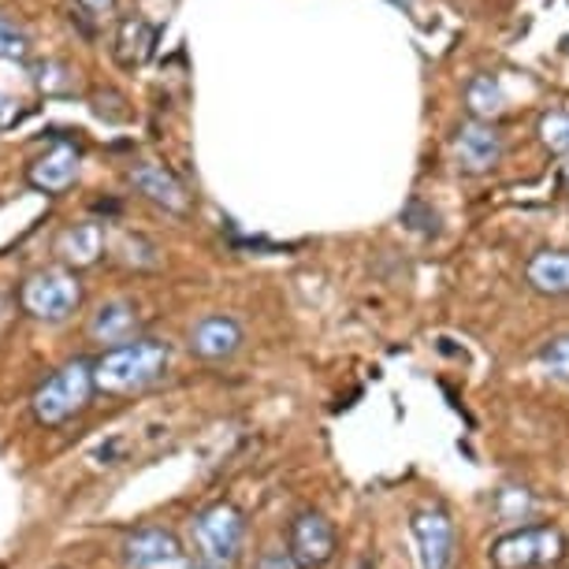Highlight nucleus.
Returning <instances> with one entry per match:
<instances>
[{
  "mask_svg": "<svg viewBox=\"0 0 569 569\" xmlns=\"http://www.w3.org/2000/svg\"><path fill=\"white\" fill-rule=\"evenodd\" d=\"M242 350V325L234 317L212 313L190 328V353L201 361H228Z\"/></svg>",
  "mask_w": 569,
  "mask_h": 569,
  "instance_id": "9b49d317",
  "label": "nucleus"
},
{
  "mask_svg": "<svg viewBox=\"0 0 569 569\" xmlns=\"http://www.w3.org/2000/svg\"><path fill=\"white\" fill-rule=\"evenodd\" d=\"M79 164H82L79 149H74L71 142H57V146H49L41 157L30 160L27 182L38 190V194H49V198L63 194V190H71L74 179H79Z\"/></svg>",
  "mask_w": 569,
  "mask_h": 569,
  "instance_id": "9d476101",
  "label": "nucleus"
},
{
  "mask_svg": "<svg viewBox=\"0 0 569 569\" xmlns=\"http://www.w3.org/2000/svg\"><path fill=\"white\" fill-rule=\"evenodd\" d=\"M194 540L209 566H217V569L234 566V558H239L242 540H246L242 513L234 510L231 502H217V507L201 510L194 518Z\"/></svg>",
  "mask_w": 569,
  "mask_h": 569,
  "instance_id": "39448f33",
  "label": "nucleus"
},
{
  "mask_svg": "<svg viewBox=\"0 0 569 569\" xmlns=\"http://www.w3.org/2000/svg\"><path fill=\"white\" fill-rule=\"evenodd\" d=\"M93 399V361L74 358L63 369H57L46 383L34 391L30 410H34L38 425L57 428L63 421H71L74 413H82Z\"/></svg>",
  "mask_w": 569,
  "mask_h": 569,
  "instance_id": "f03ea898",
  "label": "nucleus"
},
{
  "mask_svg": "<svg viewBox=\"0 0 569 569\" xmlns=\"http://www.w3.org/2000/svg\"><path fill=\"white\" fill-rule=\"evenodd\" d=\"M525 279L532 291L547 298H566L569 295V250H540L525 264Z\"/></svg>",
  "mask_w": 569,
  "mask_h": 569,
  "instance_id": "dca6fc26",
  "label": "nucleus"
},
{
  "mask_svg": "<svg viewBox=\"0 0 569 569\" xmlns=\"http://www.w3.org/2000/svg\"><path fill=\"white\" fill-rule=\"evenodd\" d=\"M496 569H551L566 558V536L555 525H525L491 543Z\"/></svg>",
  "mask_w": 569,
  "mask_h": 569,
  "instance_id": "20e7f679",
  "label": "nucleus"
},
{
  "mask_svg": "<svg viewBox=\"0 0 569 569\" xmlns=\"http://www.w3.org/2000/svg\"><path fill=\"white\" fill-rule=\"evenodd\" d=\"M104 246H109V239H104V228H101V223H93V220H86V223H71V228L60 234L57 253H60V261L68 268H90V264H98Z\"/></svg>",
  "mask_w": 569,
  "mask_h": 569,
  "instance_id": "4468645a",
  "label": "nucleus"
},
{
  "mask_svg": "<svg viewBox=\"0 0 569 569\" xmlns=\"http://www.w3.org/2000/svg\"><path fill=\"white\" fill-rule=\"evenodd\" d=\"M540 365L555 376V380L569 383V336H555L551 342H543Z\"/></svg>",
  "mask_w": 569,
  "mask_h": 569,
  "instance_id": "4be33fe9",
  "label": "nucleus"
},
{
  "mask_svg": "<svg viewBox=\"0 0 569 569\" xmlns=\"http://www.w3.org/2000/svg\"><path fill=\"white\" fill-rule=\"evenodd\" d=\"M30 79L46 98H68L74 93V68L68 60H57V57H46V60H34V68H30Z\"/></svg>",
  "mask_w": 569,
  "mask_h": 569,
  "instance_id": "a211bd4d",
  "label": "nucleus"
},
{
  "mask_svg": "<svg viewBox=\"0 0 569 569\" xmlns=\"http://www.w3.org/2000/svg\"><path fill=\"white\" fill-rule=\"evenodd\" d=\"M157 52V27L142 16H123L112 38V57L123 71H134L153 60Z\"/></svg>",
  "mask_w": 569,
  "mask_h": 569,
  "instance_id": "f8f14e48",
  "label": "nucleus"
},
{
  "mask_svg": "<svg viewBox=\"0 0 569 569\" xmlns=\"http://www.w3.org/2000/svg\"><path fill=\"white\" fill-rule=\"evenodd\" d=\"M127 182L142 194L149 206L171 212V217H187L190 212V190L176 171L168 164H157V160H138L127 171Z\"/></svg>",
  "mask_w": 569,
  "mask_h": 569,
  "instance_id": "0eeeda50",
  "label": "nucleus"
},
{
  "mask_svg": "<svg viewBox=\"0 0 569 569\" xmlns=\"http://www.w3.org/2000/svg\"><path fill=\"white\" fill-rule=\"evenodd\" d=\"M93 112H98L104 123H123V120H131L127 98H123V93H116V90H101L98 98H93Z\"/></svg>",
  "mask_w": 569,
  "mask_h": 569,
  "instance_id": "5701e85b",
  "label": "nucleus"
},
{
  "mask_svg": "<svg viewBox=\"0 0 569 569\" xmlns=\"http://www.w3.org/2000/svg\"><path fill=\"white\" fill-rule=\"evenodd\" d=\"M455 164L461 176H488L502 164V153H507V142H502L496 123H480V120H466L455 131Z\"/></svg>",
  "mask_w": 569,
  "mask_h": 569,
  "instance_id": "423d86ee",
  "label": "nucleus"
},
{
  "mask_svg": "<svg viewBox=\"0 0 569 569\" xmlns=\"http://www.w3.org/2000/svg\"><path fill=\"white\" fill-rule=\"evenodd\" d=\"M74 4V19L79 23H86V30H98L104 27L109 19H116V12H120V0H71Z\"/></svg>",
  "mask_w": 569,
  "mask_h": 569,
  "instance_id": "aec40b11",
  "label": "nucleus"
},
{
  "mask_svg": "<svg viewBox=\"0 0 569 569\" xmlns=\"http://www.w3.org/2000/svg\"><path fill=\"white\" fill-rule=\"evenodd\" d=\"M540 142L547 153L555 157H569V112L566 109H551L540 116V127H536Z\"/></svg>",
  "mask_w": 569,
  "mask_h": 569,
  "instance_id": "6ab92c4d",
  "label": "nucleus"
},
{
  "mask_svg": "<svg viewBox=\"0 0 569 569\" xmlns=\"http://www.w3.org/2000/svg\"><path fill=\"white\" fill-rule=\"evenodd\" d=\"M19 120V101L12 98V93L0 90V131H8Z\"/></svg>",
  "mask_w": 569,
  "mask_h": 569,
  "instance_id": "b1692460",
  "label": "nucleus"
},
{
  "mask_svg": "<svg viewBox=\"0 0 569 569\" xmlns=\"http://www.w3.org/2000/svg\"><path fill=\"white\" fill-rule=\"evenodd\" d=\"M190 569H201V566H190Z\"/></svg>",
  "mask_w": 569,
  "mask_h": 569,
  "instance_id": "cd10ccee",
  "label": "nucleus"
},
{
  "mask_svg": "<svg viewBox=\"0 0 569 569\" xmlns=\"http://www.w3.org/2000/svg\"><path fill=\"white\" fill-rule=\"evenodd\" d=\"M257 569H298V566H295V558H291V555L268 551V555H261V562H257Z\"/></svg>",
  "mask_w": 569,
  "mask_h": 569,
  "instance_id": "393cba45",
  "label": "nucleus"
},
{
  "mask_svg": "<svg viewBox=\"0 0 569 569\" xmlns=\"http://www.w3.org/2000/svg\"><path fill=\"white\" fill-rule=\"evenodd\" d=\"M353 569H369V562H358V566H353Z\"/></svg>",
  "mask_w": 569,
  "mask_h": 569,
  "instance_id": "a878e982",
  "label": "nucleus"
},
{
  "mask_svg": "<svg viewBox=\"0 0 569 569\" xmlns=\"http://www.w3.org/2000/svg\"><path fill=\"white\" fill-rule=\"evenodd\" d=\"M298 569H325L336 558V529L320 510H302L291 525V551Z\"/></svg>",
  "mask_w": 569,
  "mask_h": 569,
  "instance_id": "1a4fd4ad",
  "label": "nucleus"
},
{
  "mask_svg": "<svg viewBox=\"0 0 569 569\" xmlns=\"http://www.w3.org/2000/svg\"><path fill=\"white\" fill-rule=\"evenodd\" d=\"M566 187H569V164H566Z\"/></svg>",
  "mask_w": 569,
  "mask_h": 569,
  "instance_id": "bb28decb",
  "label": "nucleus"
},
{
  "mask_svg": "<svg viewBox=\"0 0 569 569\" xmlns=\"http://www.w3.org/2000/svg\"><path fill=\"white\" fill-rule=\"evenodd\" d=\"M19 306L27 317L46 320V325H60L68 320L74 309L82 306V283L74 276V268H38L23 279L19 287Z\"/></svg>",
  "mask_w": 569,
  "mask_h": 569,
  "instance_id": "7ed1b4c3",
  "label": "nucleus"
},
{
  "mask_svg": "<svg viewBox=\"0 0 569 569\" xmlns=\"http://www.w3.org/2000/svg\"><path fill=\"white\" fill-rule=\"evenodd\" d=\"M171 350L160 339H131L109 347L93 361V391L104 395H134L157 383L168 372Z\"/></svg>",
  "mask_w": 569,
  "mask_h": 569,
  "instance_id": "f257e3e1",
  "label": "nucleus"
},
{
  "mask_svg": "<svg viewBox=\"0 0 569 569\" xmlns=\"http://www.w3.org/2000/svg\"><path fill=\"white\" fill-rule=\"evenodd\" d=\"M138 309L131 302H123V298H116V302H104L98 313L90 320V339L101 342V347H120V342H131L134 331H138Z\"/></svg>",
  "mask_w": 569,
  "mask_h": 569,
  "instance_id": "2eb2a0df",
  "label": "nucleus"
},
{
  "mask_svg": "<svg viewBox=\"0 0 569 569\" xmlns=\"http://www.w3.org/2000/svg\"><path fill=\"white\" fill-rule=\"evenodd\" d=\"M466 112L469 120L480 123H496L507 112V93H502L496 74H472L466 82Z\"/></svg>",
  "mask_w": 569,
  "mask_h": 569,
  "instance_id": "f3484780",
  "label": "nucleus"
},
{
  "mask_svg": "<svg viewBox=\"0 0 569 569\" xmlns=\"http://www.w3.org/2000/svg\"><path fill=\"white\" fill-rule=\"evenodd\" d=\"M27 52H30L27 30L12 23L8 16H0V60H23Z\"/></svg>",
  "mask_w": 569,
  "mask_h": 569,
  "instance_id": "412c9836",
  "label": "nucleus"
},
{
  "mask_svg": "<svg viewBox=\"0 0 569 569\" xmlns=\"http://www.w3.org/2000/svg\"><path fill=\"white\" fill-rule=\"evenodd\" d=\"M410 532L421 569H450V558H455V521H450L447 510L421 507L410 518Z\"/></svg>",
  "mask_w": 569,
  "mask_h": 569,
  "instance_id": "6e6552de",
  "label": "nucleus"
},
{
  "mask_svg": "<svg viewBox=\"0 0 569 569\" xmlns=\"http://www.w3.org/2000/svg\"><path fill=\"white\" fill-rule=\"evenodd\" d=\"M179 540L168 529H138L123 540V562L134 569H157L179 562Z\"/></svg>",
  "mask_w": 569,
  "mask_h": 569,
  "instance_id": "ddd939ff",
  "label": "nucleus"
}]
</instances>
